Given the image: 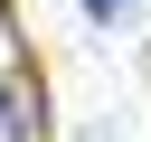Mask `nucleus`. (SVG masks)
Masks as SVG:
<instances>
[{
	"mask_svg": "<svg viewBox=\"0 0 151 142\" xmlns=\"http://www.w3.org/2000/svg\"><path fill=\"white\" fill-rule=\"evenodd\" d=\"M0 142H28V95L0 85Z\"/></svg>",
	"mask_w": 151,
	"mask_h": 142,
	"instance_id": "1",
	"label": "nucleus"
},
{
	"mask_svg": "<svg viewBox=\"0 0 151 142\" xmlns=\"http://www.w3.org/2000/svg\"><path fill=\"white\" fill-rule=\"evenodd\" d=\"M76 9H85V19H94V28H123V19H132V9H142V0H76Z\"/></svg>",
	"mask_w": 151,
	"mask_h": 142,
	"instance_id": "2",
	"label": "nucleus"
}]
</instances>
